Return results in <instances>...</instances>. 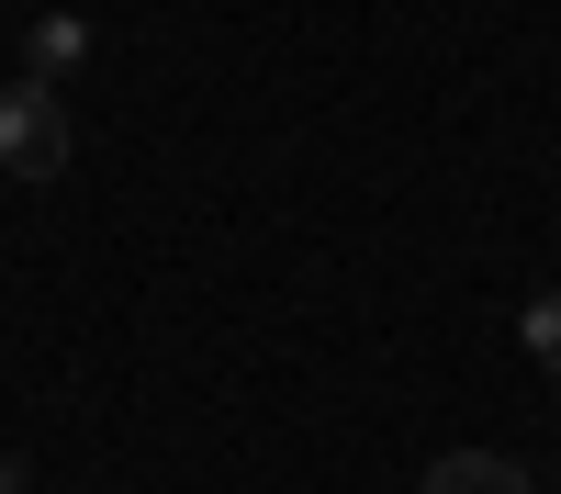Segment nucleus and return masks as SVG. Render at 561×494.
<instances>
[{
    "label": "nucleus",
    "mask_w": 561,
    "mask_h": 494,
    "mask_svg": "<svg viewBox=\"0 0 561 494\" xmlns=\"http://www.w3.org/2000/svg\"><path fill=\"white\" fill-rule=\"evenodd\" d=\"M79 158V124H68V102L45 79H23V90H0V169L12 180H57Z\"/></svg>",
    "instance_id": "nucleus-1"
},
{
    "label": "nucleus",
    "mask_w": 561,
    "mask_h": 494,
    "mask_svg": "<svg viewBox=\"0 0 561 494\" xmlns=\"http://www.w3.org/2000/svg\"><path fill=\"white\" fill-rule=\"evenodd\" d=\"M415 494H528V472L505 461V449H449V461H427Z\"/></svg>",
    "instance_id": "nucleus-2"
},
{
    "label": "nucleus",
    "mask_w": 561,
    "mask_h": 494,
    "mask_svg": "<svg viewBox=\"0 0 561 494\" xmlns=\"http://www.w3.org/2000/svg\"><path fill=\"white\" fill-rule=\"evenodd\" d=\"M23 57H34V79H45V90H57V79L90 57V23H79V12H45V23L23 34Z\"/></svg>",
    "instance_id": "nucleus-3"
},
{
    "label": "nucleus",
    "mask_w": 561,
    "mask_h": 494,
    "mask_svg": "<svg viewBox=\"0 0 561 494\" xmlns=\"http://www.w3.org/2000/svg\"><path fill=\"white\" fill-rule=\"evenodd\" d=\"M517 337H528V359H539V371H561V292H539V303L517 314Z\"/></svg>",
    "instance_id": "nucleus-4"
},
{
    "label": "nucleus",
    "mask_w": 561,
    "mask_h": 494,
    "mask_svg": "<svg viewBox=\"0 0 561 494\" xmlns=\"http://www.w3.org/2000/svg\"><path fill=\"white\" fill-rule=\"evenodd\" d=\"M0 494H34V483H23V461H0Z\"/></svg>",
    "instance_id": "nucleus-5"
}]
</instances>
